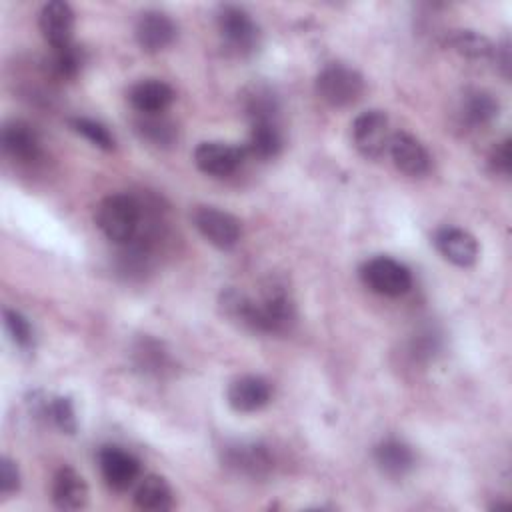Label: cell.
I'll list each match as a JSON object with an SVG mask.
<instances>
[{
	"label": "cell",
	"instance_id": "ffe728a7",
	"mask_svg": "<svg viewBox=\"0 0 512 512\" xmlns=\"http://www.w3.org/2000/svg\"><path fill=\"white\" fill-rule=\"evenodd\" d=\"M134 504L148 512H166L174 506V492L170 484L158 474H146L140 478L134 490Z\"/></svg>",
	"mask_w": 512,
	"mask_h": 512
},
{
	"label": "cell",
	"instance_id": "cb8c5ba5",
	"mask_svg": "<svg viewBox=\"0 0 512 512\" xmlns=\"http://www.w3.org/2000/svg\"><path fill=\"white\" fill-rule=\"evenodd\" d=\"M452 50L468 60H488L494 58L496 46L480 32L474 30H456L448 38Z\"/></svg>",
	"mask_w": 512,
	"mask_h": 512
},
{
	"label": "cell",
	"instance_id": "6da1fadb",
	"mask_svg": "<svg viewBox=\"0 0 512 512\" xmlns=\"http://www.w3.org/2000/svg\"><path fill=\"white\" fill-rule=\"evenodd\" d=\"M142 222V210L130 194H110L96 208V224L100 232L116 242L130 244L136 240Z\"/></svg>",
	"mask_w": 512,
	"mask_h": 512
},
{
	"label": "cell",
	"instance_id": "277c9868",
	"mask_svg": "<svg viewBox=\"0 0 512 512\" xmlns=\"http://www.w3.org/2000/svg\"><path fill=\"white\" fill-rule=\"evenodd\" d=\"M296 320V310L290 294L280 284L266 286L260 300H256V322L254 332L282 334L290 330Z\"/></svg>",
	"mask_w": 512,
	"mask_h": 512
},
{
	"label": "cell",
	"instance_id": "4fadbf2b",
	"mask_svg": "<svg viewBox=\"0 0 512 512\" xmlns=\"http://www.w3.org/2000/svg\"><path fill=\"white\" fill-rule=\"evenodd\" d=\"M434 244H436L438 252L448 262H452L454 266H460V268L472 266L476 262V258H478V242L464 228L444 226V228L436 230Z\"/></svg>",
	"mask_w": 512,
	"mask_h": 512
},
{
	"label": "cell",
	"instance_id": "603a6c76",
	"mask_svg": "<svg viewBox=\"0 0 512 512\" xmlns=\"http://www.w3.org/2000/svg\"><path fill=\"white\" fill-rule=\"evenodd\" d=\"M136 132L142 140L158 148H168L178 138V128L174 126V122H170L162 114H142V118L136 120Z\"/></svg>",
	"mask_w": 512,
	"mask_h": 512
},
{
	"label": "cell",
	"instance_id": "f1b7e54d",
	"mask_svg": "<svg viewBox=\"0 0 512 512\" xmlns=\"http://www.w3.org/2000/svg\"><path fill=\"white\" fill-rule=\"evenodd\" d=\"M4 328L10 336V340L22 348V350H28L32 348L34 344V330L28 322L26 316H22L18 310H12V308H6L4 310Z\"/></svg>",
	"mask_w": 512,
	"mask_h": 512
},
{
	"label": "cell",
	"instance_id": "5b68a950",
	"mask_svg": "<svg viewBox=\"0 0 512 512\" xmlns=\"http://www.w3.org/2000/svg\"><path fill=\"white\" fill-rule=\"evenodd\" d=\"M390 136L388 116L382 110H366L352 122V142L368 160H378L388 152Z\"/></svg>",
	"mask_w": 512,
	"mask_h": 512
},
{
	"label": "cell",
	"instance_id": "7402d4cb",
	"mask_svg": "<svg viewBox=\"0 0 512 512\" xmlns=\"http://www.w3.org/2000/svg\"><path fill=\"white\" fill-rule=\"evenodd\" d=\"M462 120L472 128L488 126L498 116V102L486 90H470L462 98Z\"/></svg>",
	"mask_w": 512,
	"mask_h": 512
},
{
	"label": "cell",
	"instance_id": "2e32d148",
	"mask_svg": "<svg viewBox=\"0 0 512 512\" xmlns=\"http://www.w3.org/2000/svg\"><path fill=\"white\" fill-rule=\"evenodd\" d=\"M224 464L240 474L260 478L272 468V458L262 444L240 442L224 450Z\"/></svg>",
	"mask_w": 512,
	"mask_h": 512
},
{
	"label": "cell",
	"instance_id": "44dd1931",
	"mask_svg": "<svg viewBox=\"0 0 512 512\" xmlns=\"http://www.w3.org/2000/svg\"><path fill=\"white\" fill-rule=\"evenodd\" d=\"M250 136L248 144L244 146L246 154H252L256 158H272L280 152L282 148V136L278 130V124L274 118H260V120H250Z\"/></svg>",
	"mask_w": 512,
	"mask_h": 512
},
{
	"label": "cell",
	"instance_id": "4316f807",
	"mask_svg": "<svg viewBox=\"0 0 512 512\" xmlns=\"http://www.w3.org/2000/svg\"><path fill=\"white\" fill-rule=\"evenodd\" d=\"M70 126H72V130L76 134L84 136L96 148H102V150L110 152L116 146V140H114L112 132L104 124H100V122H96L92 118H72Z\"/></svg>",
	"mask_w": 512,
	"mask_h": 512
},
{
	"label": "cell",
	"instance_id": "83f0119b",
	"mask_svg": "<svg viewBox=\"0 0 512 512\" xmlns=\"http://www.w3.org/2000/svg\"><path fill=\"white\" fill-rule=\"evenodd\" d=\"M42 412H46L50 416V420L64 432V434H74L78 428L76 422V412L74 406L70 402V398L66 396H56L48 402H44Z\"/></svg>",
	"mask_w": 512,
	"mask_h": 512
},
{
	"label": "cell",
	"instance_id": "9a60e30c",
	"mask_svg": "<svg viewBox=\"0 0 512 512\" xmlns=\"http://www.w3.org/2000/svg\"><path fill=\"white\" fill-rule=\"evenodd\" d=\"M2 148L16 162H34L40 156V136L24 120H8L2 126Z\"/></svg>",
	"mask_w": 512,
	"mask_h": 512
},
{
	"label": "cell",
	"instance_id": "ac0fdd59",
	"mask_svg": "<svg viewBox=\"0 0 512 512\" xmlns=\"http://www.w3.org/2000/svg\"><path fill=\"white\" fill-rule=\"evenodd\" d=\"M88 500V486L84 478L70 466L56 470L52 478V502L60 510L84 508Z\"/></svg>",
	"mask_w": 512,
	"mask_h": 512
},
{
	"label": "cell",
	"instance_id": "52a82bcc",
	"mask_svg": "<svg viewBox=\"0 0 512 512\" xmlns=\"http://www.w3.org/2000/svg\"><path fill=\"white\" fill-rule=\"evenodd\" d=\"M192 222L196 226V230L216 248L220 250H228L232 246H236V242L240 240V222L224 212L218 210L214 206H196L192 212Z\"/></svg>",
	"mask_w": 512,
	"mask_h": 512
},
{
	"label": "cell",
	"instance_id": "30bf717a",
	"mask_svg": "<svg viewBox=\"0 0 512 512\" xmlns=\"http://www.w3.org/2000/svg\"><path fill=\"white\" fill-rule=\"evenodd\" d=\"M134 36L138 46L144 52H160L164 48H168L174 38H176V24L174 20L160 12V10H146L140 14L136 28H134Z\"/></svg>",
	"mask_w": 512,
	"mask_h": 512
},
{
	"label": "cell",
	"instance_id": "d6986e66",
	"mask_svg": "<svg viewBox=\"0 0 512 512\" xmlns=\"http://www.w3.org/2000/svg\"><path fill=\"white\" fill-rule=\"evenodd\" d=\"M374 462L386 476L400 478L414 468L416 458L406 442L398 438H386L374 448Z\"/></svg>",
	"mask_w": 512,
	"mask_h": 512
},
{
	"label": "cell",
	"instance_id": "484cf974",
	"mask_svg": "<svg viewBox=\"0 0 512 512\" xmlns=\"http://www.w3.org/2000/svg\"><path fill=\"white\" fill-rule=\"evenodd\" d=\"M134 358H136L138 368H142L150 374H162L170 366L168 354L152 338H144L138 342V346L134 348Z\"/></svg>",
	"mask_w": 512,
	"mask_h": 512
},
{
	"label": "cell",
	"instance_id": "e0dca14e",
	"mask_svg": "<svg viewBox=\"0 0 512 512\" xmlns=\"http://www.w3.org/2000/svg\"><path fill=\"white\" fill-rule=\"evenodd\" d=\"M128 100L140 114H162L174 102V90L162 80L146 78L130 88Z\"/></svg>",
	"mask_w": 512,
	"mask_h": 512
},
{
	"label": "cell",
	"instance_id": "7a4b0ae2",
	"mask_svg": "<svg viewBox=\"0 0 512 512\" xmlns=\"http://www.w3.org/2000/svg\"><path fill=\"white\" fill-rule=\"evenodd\" d=\"M316 94L330 106L344 108L364 94V78L344 64H328L316 76Z\"/></svg>",
	"mask_w": 512,
	"mask_h": 512
},
{
	"label": "cell",
	"instance_id": "8992f818",
	"mask_svg": "<svg viewBox=\"0 0 512 512\" xmlns=\"http://www.w3.org/2000/svg\"><path fill=\"white\" fill-rule=\"evenodd\" d=\"M216 24L226 46L238 54H248L258 46V26L244 8L226 4L218 8Z\"/></svg>",
	"mask_w": 512,
	"mask_h": 512
},
{
	"label": "cell",
	"instance_id": "4dcf8cb0",
	"mask_svg": "<svg viewBox=\"0 0 512 512\" xmlns=\"http://www.w3.org/2000/svg\"><path fill=\"white\" fill-rule=\"evenodd\" d=\"M490 164L494 168V172L508 176L510 174V166H512V154H510V138H504L502 142H498L492 152H490Z\"/></svg>",
	"mask_w": 512,
	"mask_h": 512
},
{
	"label": "cell",
	"instance_id": "ba28073f",
	"mask_svg": "<svg viewBox=\"0 0 512 512\" xmlns=\"http://www.w3.org/2000/svg\"><path fill=\"white\" fill-rule=\"evenodd\" d=\"M246 150L224 144V142H202L194 150V164L200 172L214 176V178H226L234 174L246 158Z\"/></svg>",
	"mask_w": 512,
	"mask_h": 512
},
{
	"label": "cell",
	"instance_id": "d4e9b609",
	"mask_svg": "<svg viewBox=\"0 0 512 512\" xmlns=\"http://www.w3.org/2000/svg\"><path fill=\"white\" fill-rule=\"evenodd\" d=\"M82 64H84V54L74 44L62 46V48H52V54H50V60H48L50 72L56 78H62V80L76 78Z\"/></svg>",
	"mask_w": 512,
	"mask_h": 512
},
{
	"label": "cell",
	"instance_id": "3957f363",
	"mask_svg": "<svg viewBox=\"0 0 512 512\" xmlns=\"http://www.w3.org/2000/svg\"><path fill=\"white\" fill-rule=\"evenodd\" d=\"M360 278L372 292L388 298L402 296L412 286L410 270L390 256H374L366 260L360 268Z\"/></svg>",
	"mask_w": 512,
	"mask_h": 512
},
{
	"label": "cell",
	"instance_id": "9c48e42d",
	"mask_svg": "<svg viewBox=\"0 0 512 512\" xmlns=\"http://www.w3.org/2000/svg\"><path fill=\"white\" fill-rule=\"evenodd\" d=\"M98 466L104 482L118 492L130 488L140 476V462L118 446H104L98 452Z\"/></svg>",
	"mask_w": 512,
	"mask_h": 512
},
{
	"label": "cell",
	"instance_id": "5bb4252c",
	"mask_svg": "<svg viewBox=\"0 0 512 512\" xmlns=\"http://www.w3.org/2000/svg\"><path fill=\"white\" fill-rule=\"evenodd\" d=\"M272 388L262 376L246 374L230 382L226 398L236 412H256L270 402Z\"/></svg>",
	"mask_w": 512,
	"mask_h": 512
},
{
	"label": "cell",
	"instance_id": "7c38bea8",
	"mask_svg": "<svg viewBox=\"0 0 512 512\" xmlns=\"http://www.w3.org/2000/svg\"><path fill=\"white\" fill-rule=\"evenodd\" d=\"M388 154L396 168L408 176H422L430 170L428 150L408 132H394L388 142Z\"/></svg>",
	"mask_w": 512,
	"mask_h": 512
},
{
	"label": "cell",
	"instance_id": "f546056e",
	"mask_svg": "<svg viewBox=\"0 0 512 512\" xmlns=\"http://www.w3.org/2000/svg\"><path fill=\"white\" fill-rule=\"evenodd\" d=\"M18 488H20L18 466L8 456H2L0 458V492L6 496L16 492Z\"/></svg>",
	"mask_w": 512,
	"mask_h": 512
},
{
	"label": "cell",
	"instance_id": "8fae6325",
	"mask_svg": "<svg viewBox=\"0 0 512 512\" xmlns=\"http://www.w3.org/2000/svg\"><path fill=\"white\" fill-rule=\"evenodd\" d=\"M38 26L50 48H62L72 44L74 12L70 4L62 0L46 2L38 14Z\"/></svg>",
	"mask_w": 512,
	"mask_h": 512
}]
</instances>
